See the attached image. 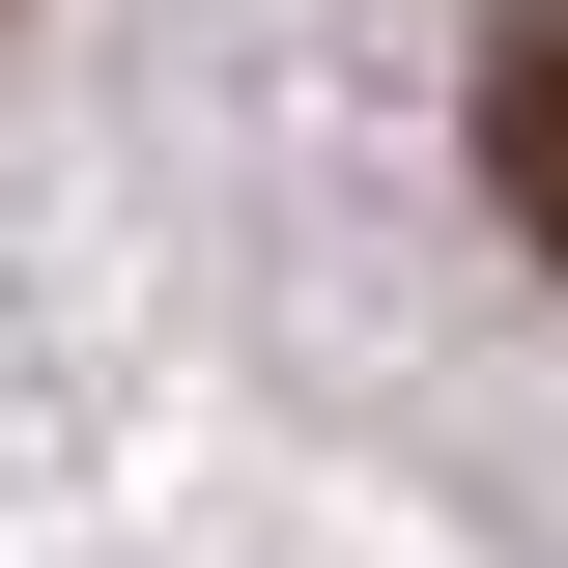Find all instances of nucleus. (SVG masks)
I'll list each match as a JSON object with an SVG mask.
<instances>
[{"label":"nucleus","instance_id":"nucleus-1","mask_svg":"<svg viewBox=\"0 0 568 568\" xmlns=\"http://www.w3.org/2000/svg\"><path fill=\"white\" fill-rule=\"evenodd\" d=\"M484 200H511V256H568V0L484 29Z\"/></svg>","mask_w":568,"mask_h":568}]
</instances>
